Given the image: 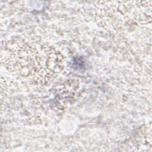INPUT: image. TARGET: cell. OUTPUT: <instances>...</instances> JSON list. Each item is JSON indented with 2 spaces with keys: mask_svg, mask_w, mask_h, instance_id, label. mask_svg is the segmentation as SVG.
Here are the masks:
<instances>
[{
  "mask_svg": "<svg viewBox=\"0 0 152 152\" xmlns=\"http://www.w3.org/2000/svg\"><path fill=\"white\" fill-rule=\"evenodd\" d=\"M15 48L9 56L10 68L29 82L46 83L62 69V55L46 42L28 40Z\"/></svg>",
  "mask_w": 152,
  "mask_h": 152,
  "instance_id": "1",
  "label": "cell"
}]
</instances>
